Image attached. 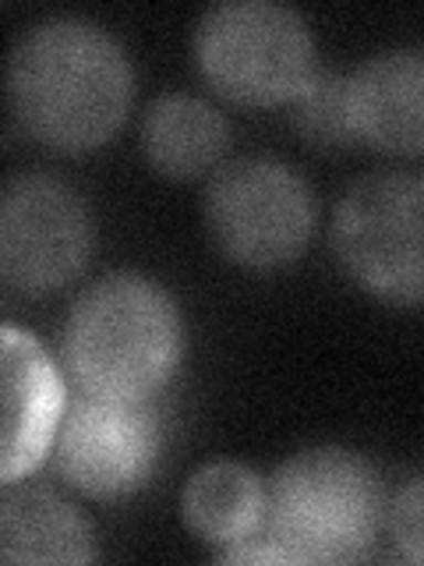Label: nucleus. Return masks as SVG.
Instances as JSON below:
<instances>
[{
    "instance_id": "obj_1",
    "label": "nucleus",
    "mask_w": 424,
    "mask_h": 566,
    "mask_svg": "<svg viewBox=\"0 0 424 566\" xmlns=\"http://www.w3.org/2000/svg\"><path fill=\"white\" fill-rule=\"evenodd\" d=\"M8 96L18 124L43 146L99 149L131 106L128 50L88 18H43L11 50Z\"/></svg>"
},
{
    "instance_id": "obj_2",
    "label": "nucleus",
    "mask_w": 424,
    "mask_h": 566,
    "mask_svg": "<svg viewBox=\"0 0 424 566\" xmlns=\"http://www.w3.org/2000/svg\"><path fill=\"white\" fill-rule=\"evenodd\" d=\"M61 358L78 389L156 397L184 358V318L170 291L141 273H110L75 297Z\"/></svg>"
},
{
    "instance_id": "obj_3",
    "label": "nucleus",
    "mask_w": 424,
    "mask_h": 566,
    "mask_svg": "<svg viewBox=\"0 0 424 566\" xmlns=\"http://www.w3.org/2000/svg\"><path fill=\"white\" fill-rule=\"evenodd\" d=\"M385 489L371 460L347 447L287 457L265 482V527L290 563H353L385 521Z\"/></svg>"
},
{
    "instance_id": "obj_4",
    "label": "nucleus",
    "mask_w": 424,
    "mask_h": 566,
    "mask_svg": "<svg viewBox=\"0 0 424 566\" xmlns=\"http://www.w3.org/2000/svg\"><path fill=\"white\" fill-rule=\"evenodd\" d=\"M205 82L234 103H294L318 75L315 35L276 0H220L191 35Z\"/></svg>"
},
{
    "instance_id": "obj_5",
    "label": "nucleus",
    "mask_w": 424,
    "mask_h": 566,
    "mask_svg": "<svg viewBox=\"0 0 424 566\" xmlns=\"http://www.w3.org/2000/svg\"><path fill=\"white\" fill-rule=\"evenodd\" d=\"M332 252L347 276L389 305L424 301V177L379 170L332 212Z\"/></svg>"
},
{
    "instance_id": "obj_6",
    "label": "nucleus",
    "mask_w": 424,
    "mask_h": 566,
    "mask_svg": "<svg viewBox=\"0 0 424 566\" xmlns=\"http://www.w3.org/2000/svg\"><path fill=\"white\" fill-rule=\"evenodd\" d=\"M315 191L276 156H241L223 164L205 188V227L220 252L273 270L294 262L315 234Z\"/></svg>"
},
{
    "instance_id": "obj_7",
    "label": "nucleus",
    "mask_w": 424,
    "mask_h": 566,
    "mask_svg": "<svg viewBox=\"0 0 424 566\" xmlns=\"http://www.w3.org/2000/svg\"><path fill=\"white\" fill-rule=\"evenodd\" d=\"M163 436V407L152 397H106L78 389L67 397L50 453L71 489L93 500H120L156 474Z\"/></svg>"
},
{
    "instance_id": "obj_8",
    "label": "nucleus",
    "mask_w": 424,
    "mask_h": 566,
    "mask_svg": "<svg viewBox=\"0 0 424 566\" xmlns=\"http://www.w3.org/2000/svg\"><path fill=\"white\" fill-rule=\"evenodd\" d=\"M96 241L85 195L46 170L14 174L0 195V273L22 294H50L75 280Z\"/></svg>"
},
{
    "instance_id": "obj_9",
    "label": "nucleus",
    "mask_w": 424,
    "mask_h": 566,
    "mask_svg": "<svg viewBox=\"0 0 424 566\" xmlns=\"http://www.w3.org/2000/svg\"><path fill=\"white\" fill-rule=\"evenodd\" d=\"M67 407V389L46 347L32 333L4 326V450L0 478L18 482L50 453Z\"/></svg>"
},
{
    "instance_id": "obj_10",
    "label": "nucleus",
    "mask_w": 424,
    "mask_h": 566,
    "mask_svg": "<svg viewBox=\"0 0 424 566\" xmlns=\"http://www.w3.org/2000/svg\"><path fill=\"white\" fill-rule=\"evenodd\" d=\"M358 142L382 153L424 156V46H389L347 75Z\"/></svg>"
},
{
    "instance_id": "obj_11",
    "label": "nucleus",
    "mask_w": 424,
    "mask_h": 566,
    "mask_svg": "<svg viewBox=\"0 0 424 566\" xmlns=\"http://www.w3.org/2000/svg\"><path fill=\"white\" fill-rule=\"evenodd\" d=\"M0 559L4 563H93L99 559L93 524L32 482H8L0 495Z\"/></svg>"
},
{
    "instance_id": "obj_12",
    "label": "nucleus",
    "mask_w": 424,
    "mask_h": 566,
    "mask_svg": "<svg viewBox=\"0 0 424 566\" xmlns=\"http://www.w3.org/2000/svg\"><path fill=\"white\" fill-rule=\"evenodd\" d=\"M141 153L167 177H199L216 167L230 146V124L202 96L163 93L141 114Z\"/></svg>"
},
{
    "instance_id": "obj_13",
    "label": "nucleus",
    "mask_w": 424,
    "mask_h": 566,
    "mask_svg": "<svg viewBox=\"0 0 424 566\" xmlns=\"http://www.w3.org/2000/svg\"><path fill=\"white\" fill-rule=\"evenodd\" d=\"M181 517L194 538L230 548L262 535L265 527V482L234 460H212L184 485Z\"/></svg>"
},
{
    "instance_id": "obj_14",
    "label": "nucleus",
    "mask_w": 424,
    "mask_h": 566,
    "mask_svg": "<svg viewBox=\"0 0 424 566\" xmlns=\"http://www.w3.org/2000/svg\"><path fill=\"white\" fill-rule=\"evenodd\" d=\"M297 128L308 142L322 149H347L358 142L347 99V75L318 71L315 82L297 99Z\"/></svg>"
},
{
    "instance_id": "obj_15",
    "label": "nucleus",
    "mask_w": 424,
    "mask_h": 566,
    "mask_svg": "<svg viewBox=\"0 0 424 566\" xmlns=\"http://www.w3.org/2000/svg\"><path fill=\"white\" fill-rule=\"evenodd\" d=\"M389 535L400 559L424 566V471L406 478L389 503Z\"/></svg>"
}]
</instances>
